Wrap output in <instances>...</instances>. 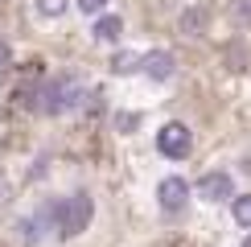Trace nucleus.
I'll return each instance as SVG.
<instances>
[{"label":"nucleus","mask_w":251,"mask_h":247,"mask_svg":"<svg viewBox=\"0 0 251 247\" xmlns=\"http://www.w3.org/2000/svg\"><path fill=\"white\" fill-rule=\"evenodd\" d=\"M50 219L58 222V235L62 239H75L91 226L95 219V202L87 198V194H70V198H62L58 206H50Z\"/></svg>","instance_id":"nucleus-1"},{"label":"nucleus","mask_w":251,"mask_h":247,"mask_svg":"<svg viewBox=\"0 0 251 247\" xmlns=\"http://www.w3.org/2000/svg\"><path fill=\"white\" fill-rule=\"evenodd\" d=\"M37 95H41L37 111H46V116H62V111L78 107V103L87 99V87H82L78 78H54V82H46Z\"/></svg>","instance_id":"nucleus-2"},{"label":"nucleus","mask_w":251,"mask_h":247,"mask_svg":"<svg viewBox=\"0 0 251 247\" xmlns=\"http://www.w3.org/2000/svg\"><path fill=\"white\" fill-rule=\"evenodd\" d=\"M156 148H161V157H169V161H185L190 157V148H194V136H190V128L185 124H165L161 132H156Z\"/></svg>","instance_id":"nucleus-3"},{"label":"nucleus","mask_w":251,"mask_h":247,"mask_svg":"<svg viewBox=\"0 0 251 247\" xmlns=\"http://www.w3.org/2000/svg\"><path fill=\"white\" fill-rule=\"evenodd\" d=\"M156 202H161V210H185V202H190V185H185V177H165L161 185H156Z\"/></svg>","instance_id":"nucleus-4"},{"label":"nucleus","mask_w":251,"mask_h":247,"mask_svg":"<svg viewBox=\"0 0 251 247\" xmlns=\"http://www.w3.org/2000/svg\"><path fill=\"white\" fill-rule=\"evenodd\" d=\"M198 194L206 202H235V181H231V173H206L198 181Z\"/></svg>","instance_id":"nucleus-5"},{"label":"nucleus","mask_w":251,"mask_h":247,"mask_svg":"<svg viewBox=\"0 0 251 247\" xmlns=\"http://www.w3.org/2000/svg\"><path fill=\"white\" fill-rule=\"evenodd\" d=\"M140 70H144L152 82H169V78L177 74V62H173L169 49H152V54H144V58H140Z\"/></svg>","instance_id":"nucleus-6"},{"label":"nucleus","mask_w":251,"mask_h":247,"mask_svg":"<svg viewBox=\"0 0 251 247\" xmlns=\"http://www.w3.org/2000/svg\"><path fill=\"white\" fill-rule=\"evenodd\" d=\"M120 33H124V21H120V17L103 13V17L95 21V41H120Z\"/></svg>","instance_id":"nucleus-7"},{"label":"nucleus","mask_w":251,"mask_h":247,"mask_svg":"<svg viewBox=\"0 0 251 247\" xmlns=\"http://www.w3.org/2000/svg\"><path fill=\"white\" fill-rule=\"evenodd\" d=\"M177 25H181V33H185V37H198V33L206 29V13H202V8H185Z\"/></svg>","instance_id":"nucleus-8"},{"label":"nucleus","mask_w":251,"mask_h":247,"mask_svg":"<svg viewBox=\"0 0 251 247\" xmlns=\"http://www.w3.org/2000/svg\"><path fill=\"white\" fill-rule=\"evenodd\" d=\"M66 8H70V0H37V17H41V21L66 17Z\"/></svg>","instance_id":"nucleus-9"},{"label":"nucleus","mask_w":251,"mask_h":247,"mask_svg":"<svg viewBox=\"0 0 251 247\" xmlns=\"http://www.w3.org/2000/svg\"><path fill=\"white\" fill-rule=\"evenodd\" d=\"M235 222L251 231V194H243V198H235Z\"/></svg>","instance_id":"nucleus-10"},{"label":"nucleus","mask_w":251,"mask_h":247,"mask_svg":"<svg viewBox=\"0 0 251 247\" xmlns=\"http://www.w3.org/2000/svg\"><path fill=\"white\" fill-rule=\"evenodd\" d=\"M136 62H140V54H128V49H124V54L111 58V70H116V74H128V70H136Z\"/></svg>","instance_id":"nucleus-11"},{"label":"nucleus","mask_w":251,"mask_h":247,"mask_svg":"<svg viewBox=\"0 0 251 247\" xmlns=\"http://www.w3.org/2000/svg\"><path fill=\"white\" fill-rule=\"evenodd\" d=\"M82 17H103V8H107V0H75Z\"/></svg>","instance_id":"nucleus-12"},{"label":"nucleus","mask_w":251,"mask_h":247,"mask_svg":"<svg viewBox=\"0 0 251 247\" xmlns=\"http://www.w3.org/2000/svg\"><path fill=\"white\" fill-rule=\"evenodd\" d=\"M235 21L239 25H251V0H235Z\"/></svg>","instance_id":"nucleus-13"},{"label":"nucleus","mask_w":251,"mask_h":247,"mask_svg":"<svg viewBox=\"0 0 251 247\" xmlns=\"http://www.w3.org/2000/svg\"><path fill=\"white\" fill-rule=\"evenodd\" d=\"M8 198H13V185H8V177H4V173H0V210H4V206H8Z\"/></svg>","instance_id":"nucleus-14"},{"label":"nucleus","mask_w":251,"mask_h":247,"mask_svg":"<svg viewBox=\"0 0 251 247\" xmlns=\"http://www.w3.org/2000/svg\"><path fill=\"white\" fill-rule=\"evenodd\" d=\"M8 62H13V49H8V41H0V70H4Z\"/></svg>","instance_id":"nucleus-15"},{"label":"nucleus","mask_w":251,"mask_h":247,"mask_svg":"<svg viewBox=\"0 0 251 247\" xmlns=\"http://www.w3.org/2000/svg\"><path fill=\"white\" fill-rule=\"evenodd\" d=\"M243 247H251V235H247V239H243Z\"/></svg>","instance_id":"nucleus-16"}]
</instances>
